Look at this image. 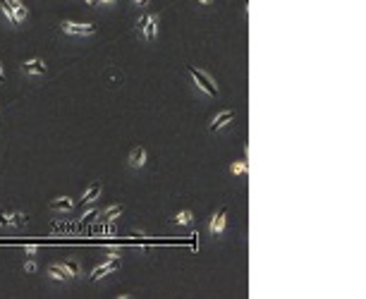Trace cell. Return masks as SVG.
<instances>
[{
  "instance_id": "5",
  "label": "cell",
  "mask_w": 366,
  "mask_h": 299,
  "mask_svg": "<svg viewBox=\"0 0 366 299\" xmlns=\"http://www.w3.org/2000/svg\"><path fill=\"white\" fill-rule=\"evenodd\" d=\"M235 120H237V110H232V108L220 110L216 118L208 122V132H211V134H218V132H223L225 127H230Z\"/></svg>"
},
{
  "instance_id": "3",
  "label": "cell",
  "mask_w": 366,
  "mask_h": 299,
  "mask_svg": "<svg viewBox=\"0 0 366 299\" xmlns=\"http://www.w3.org/2000/svg\"><path fill=\"white\" fill-rule=\"evenodd\" d=\"M122 266V258L118 256V254H113V256H108L103 263H98L94 271H91V275H89V280L91 283H98L101 278H108V275H113V273H118V268Z\"/></svg>"
},
{
  "instance_id": "12",
  "label": "cell",
  "mask_w": 366,
  "mask_h": 299,
  "mask_svg": "<svg viewBox=\"0 0 366 299\" xmlns=\"http://www.w3.org/2000/svg\"><path fill=\"white\" fill-rule=\"evenodd\" d=\"M10 5H12V10H14V19H17V24L22 27V24L29 19V7L22 2V0H10Z\"/></svg>"
},
{
  "instance_id": "7",
  "label": "cell",
  "mask_w": 366,
  "mask_h": 299,
  "mask_svg": "<svg viewBox=\"0 0 366 299\" xmlns=\"http://www.w3.org/2000/svg\"><path fill=\"white\" fill-rule=\"evenodd\" d=\"M146 163H149V151L144 149V146L132 149V153L127 156V165H129L132 170H141V168H146Z\"/></svg>"
},
{
  "instance_id": "18",
  "label": "cell",
  "mask_w": 366,
  "mask_h": 299,
  "mask_svg": "<svg viewBox=\"0 0 366 299\" xmlns=\"http://www.w3.org/2000/svg\"><path fill=\"white\" fill-rule=\"evenodd\" d=\"M230 173L232 175H246V161H235V163L230 165Z\"/></svg>"
},
{
  "instance_id": "17",
  "label": "cell",
  "mask_w": 366,
  "mask_h": 299,
  "mask_svg": "<svg viewBox=\"0 0 366 299\" xmlns=\"http://www.w3.org/2000/svg\"><path fill=\"white\" fill-rule=\"evenodd\" d=\"M10 220H12V228H24L29 223V216L22 213V211H12V213H10Z\"/></svg>"
},
{
  "instance_id": "20",
  "label": "cell",
  "mask_w": 366,
  "mask_h": 299,
  "mask_svg": "<svg viewBox=\"0 0 366 299\" xmlns=\"http://www.w3.org/2000/svg\"><path fill=\"white\" fill-rule=\"evenodd\" d=\"M24 271H27V273H36V271H39L36 261H24Z\"/></svg>"
},
{
  "instance_id": "19",
  "label": "cell",
  "mask_w": 366,
  "mask_h": 299,
  "mask_svg": "<svg viewBox=\"0 0 366 299\" xmlns=\"http://www.w3.org/2000/svg\"><path fill=\"white\" fill-rule=\"evenodd\" d=\"M0 228H12L10 213H5V211H0Z\"/></svg>"
},
{
  "instance_id": "27",
  "label": "cell",
  "mask_w": 366,
  "mask_h": 299,
  "mask_svg": "<svg viewBox=\"0 0 366 299\" xmlns=\"http://www.w3.org/2000/svg\"><path fill=\"white\" fill-rule=\"evenodd\" d=\"M0 84H5V72H2V65H0Z\"/></svg>"
},
{
  "instance_id": "14",
  "label": "cell",
  "mask_w": 366,
  "mask_h": 299,
  "mask_svg": "<svg viewBox=\"0 0 366 299\" xmlns=\"http://www.w3.org/2000/svg\"><path fill=\"white\" fill-rule=\"evenodd\" d=\"M191 220H194V213H191L189 208H184V211H180V213H175V216L170 218V223L177 225V228H187V225H191Z\"/></svg>"
},
{
  "instance_id": "15",
  "label": "cell",
  "mask_w": 366,
  "mask_h": 299,
  "mask_svg": "<svg viewBox=\"0 0 366 299\" xmlns=\"http://www.w3.org/2000/svg\"><path fill=\"white\" fill-rule=\"evenodd\" d=\"M60 266L67 271L69 275V280H77L81 275V266H79V261H74V258H65V261H60Z\"/></svg>"
},
{
  "instance_id": "9",
  "label": "cell",
  "mask_w": 366,
  "mask_h": 299,
  "mask_svg": "<svg viewBox=\"0 0 366 299\" xmlns=\"http://www.w3.org/2000/svg\"><path fill=\"white\" fill-rule=\"evenodd\" d=\"M48 208H51L53 213H69V211L74 208V199H69V196H58V199L51 201Z\"/></svg>"
},
{
  "instance_id": "22",
  "label": "cell",
  "mask_w": 366,
  "mask_h": 299,
  "mask_svg": "<svg viewBox=\"0 0 366 299\" xmlns=\"http://www.w3.org/2000/svg\"><path fill=\"white\" fill-rule=\"evenodd\" d=\"M96 216H98V208H91L86 216H81V220H84V223H89V220H91V218H96Z\"/></svg>"
},
{
  "instance_id": "16",
  "label": "cell",
  "mask_w": 366,
  "mask_h": 299,
  "mask_svg": "<svg viewBox=\"0 0 366 299\" xmlns=\"http://www.w3.org/2000/svg\"><path fill=\"white\" fill-rule=\"evenodd\" d=\"M122 211H124L122 204H113V206H108L106 211H98V216H101L103 223H110V220H115L118 216H122Z\"/></svg>"
},
{
  "instance_id": "4",
  "label": "cell",
  "mask_w": 366,
  "mask_h": 299,
  "mask_svg": "<svg viewBox=\"0 0 366 299\" xmlns=\"http://www.w3.org/2000/svg\"><path fill=\"white\" fill-rule=\"evenodd\" d=\"M60 31L67 34V36H94L98 27L96 24H77V22H69V19H62L60 22Z\"/></svg>"
},
{
  "instance_id": "26",
  "label": "cell",
  "mask_w": 366,
  "mask_h": 299,
  "mask_svg": "<svg viewBox=\"0 0 366 299\" xmlns=\"http://www.w3.org/2000/svg\"><path fill=\"white\" fill-rule=\"evenodd\" d=\"M84 2H86L89 7H98V0H84Z\"/></svg>"
},
{
  "instance_id": "6",
  "label": "cell",
  "mask_w": 366,
  "mask_h": 299,
  "mask_svg": "<svg viewBox=\"0 0 366 299\" xmlns=\"http://www.w3.org/2000/svg\"><path fill=\"white\" fill-rule=\"evenodd\" d=\"M225 228H228V206H223L220 211L213 213L211 223H208V232H211L213 237H223V235H225Z\"/></svg>"
},
{
  "instance_id": "1",
  "label": "cell",
  "mask_w": 366,
  "mask_h": 299,
  "mask_svg": "<svg viewBox=\"0 0 366 299\" xmlns=\"http://www.w3.org/2000/svg\"><path fill=\"white\" fill-rule=\"evenodd\" d=\"M158 14L156 12H144L139 14V19H136V36H139V41L144 43H153L156 41V36H158Z\"/></svg>"
},
{
  "instance_id": "13",
  "label": "cell",
  "mask_w": 366,
  "mask_h": 299,
  "mask_svg": "<svg viewBox=\"0 0 366 299\" xmlns=\"http://www.w3.org/2000/svg\"><path fill=\"white\" fill-rule=\"evenodd\" d=\"M101 191H103V184H101V182L89 184V189H84V194H81V201H84V204H94L96 199L101 196Z\"/></svg>"
},
{
  "instance_id": "25",
  "label": "cell",
  "mask_w": 366,
  "mask_h": 299,
  "mask_svg": "<svg viewBox=\"0 0 366 299\" xmlns=\"http://www.w3.org/2000/svg\"><path fill=\"white\" fill-rule=\"evenodd\" d=\"M196 2H199L201 7H211V5H213V0H196Z\"/></svg>"
},
{
  "instance_id": "2",
  "label": "cell",
  "mask_w": 366,
  "mask_h": 299,
  "mask_svg": "<svg viewBox=\"0 0 366 299\" xmlns=\"http://www.w3.org/2000/svg\"><path fill=\"white\" fill-rule=\"evenodd\" d=\"M187 74L191 77V84L199 89V94L208 96V98H218V86H216V82H213V77H208L203 69H196L194 65L187 67Z\"/></svg>"
},
{
  "instance_id": "11",
  "label": "cell",
  "mask_w": 366,
  "mask_h": 299,
  "mask_svg": "<svg viewBox=\"0 0 366 299\" xmlns=\"http://www.w3.org/2000/svg\"><path fill=\"white\" fill-rule=\"evenodd\" d=\"M0 14H2V19L7 22L10 29H19L17 19H14V10H12V5H10V0H0Z\"/></svg>"
},
{
  "instance_id": "10",
  "label": "cell",
  "mask_w": 366,
  "mask_h": 299,
  "mask_svg": "<svg viewBox=\"0 0 366 299\" xmlns=\"http://www.w3.org/2000/svg\"><path fill=\"white\" fill-rule=\"evenodd\" d=\"M46 275L51 278V280H55V283H69V275H67V271L60 266V263H51L48 268H46Z\"/></svg>"
},
{
  "instance_id": "23",
  "label": "cell",
  "mask_w": 366,
  "mask_h": 299,
  "mask_svg": "<svg viewBox=\"0 0 366 299\" xmlns=\"http://www.w3.org/2000/svg\"><path fill=\"white\" fill-rule=\"evenodd\" d=\"M129 2H132L134 7H149V2H151V0H129Z\"/></svg>"
},
{
  "instance_id": "24",
  "label": "cell",
  "mask_w": 366,
  "mask_h": 299,
  "mask_svg": "<svg viewBox=\"0 0 366 299\" xmlns=\"http://www.w3.org/2000/svg\"><path fill=\"white\" fill-rule=\"evenodd\" d=\"M118 0H98V5H103V7H110V5H115Z\"/></svg>"
},
{
  "instance_id": "21",
  "label": "cell",
  "mask_w": 366,
  "mask_h": 299,
  "mask_svg": "<svg viewBox=\"0 0 366 299\" xmlns=\"http://www.w3.org/2000/svg\"><path fill=\"white\" fill-rule=\"evenodd\" d=\"M36 251H39V246L36 244H24V254H27V256H34Z\"/></svg>"
},
{
  "instance_id": "8",
  "label": "cell",
  "mask_w": 366,
  "mask_h": 299,
  "mask_svg": "<svg viewBox=\"0 0 366 299\" xmlns=\"http://www.w3.org/2000/svg\"><path fill=\"white\" fill-rule=\"evenodd\" d=\"M22 72H24V74H46V72H48V65H46L43 58H34V60H27V62L22 65Z\"/></svg>"
}]
</instances>
